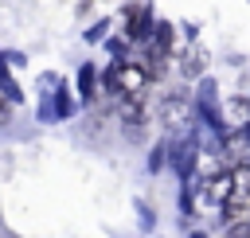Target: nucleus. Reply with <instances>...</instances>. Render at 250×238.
Instances as JSON below:
<instances>
[{
    "label": "nucleus",
    "mask_w": 250,
    "mask_h": 238,
    "mask_svg": "<svg viewBox=\"0 0 250 238\" xmlns=\"http://www.w3.org/2000/svg\"><path fill=\"white\" fill-rule=\"evenodd\" d=\"M246 113H250V109H246V101H230V121H234V125H242V121H246Z\"/></svg>",
    "instance_id": "3"
},
{
    "label": "nucleus",
    "mask_w": 250,
    "mask_h": 238,
    "mask_svg": "<svg viewBox=\"0 0 250 238\" xmlns=\"http://www.w3.org/2000/svg\"><path fill=\"white\" fill-rule=\"evenodd\" d=\"M12 117V101H8V94L0 90V121H8Z\"/></svg>",
    "instance_id": "4"
},
{
    "label": "nucleus",
    "mask_w": 250,
    "mask_h": 238,
    "mask_svg": "<svg viewBox=\"0 0 250 238\" xmlns=\"http://www.w3.org/2000/svg\"><path fill=\"white\" fill-rule=\"evenodd\" d=\"M230 191H234V176H211L203 183V199H211V203H227Z\"/></svg>",
    "instance_id": "2"
},
{
    "label": "nucleus",
    "mask_w": 250,
    "mask_h": 238,
    "mask_svg": "<svg viewBox=\"0 0 250 238\" xmlns=\"http://www.w3.org/2000/svg\"><path fill=\"white\" fill-rule=\"evenodd\" d=\"M113 82H117V90L125 94V98H141L145 94V82H148V74L141 70V66H133V62H121V66H113Z\"/></svg>",
    "instance_id": "1"
}]
</instances>
